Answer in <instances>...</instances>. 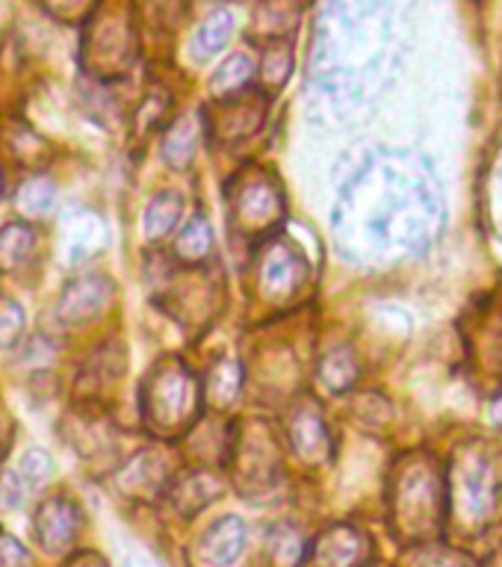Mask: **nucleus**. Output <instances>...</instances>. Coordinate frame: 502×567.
I'll use <instances>...</instances> for the list:
<instances>
[{"instance_id": "4c0bfd02", "label": "nucleus", "mask_w": 502, "mask_h": 567, "mask_svg": "<svg viewBox=\"0 0 502 567\" xmlns=\"http://www.w3.org/2000/svg\"><path fill=\"white\" fill-rule=\"evenodd\" d=\"M42 3L62 21H78V18H83L89 9L95 7V0H42Z\"/></svg>"}, {"instance_id": "a878e982", "label": "nucleus", "mask_w": 502, "mask_h": 567, "mask_svg": "<svg viewBox=\"0 0 502 567\" xmlns=\"http://www.w3.org/2000/svg\"><path fill=\"white\" fill-rule=\"evenodd\" d=\"M166 464L157 455H151V452H142L136 458L127 464V467L119 473V487H124L127 494H154L160 485H166Z\"/></svg>"}, {"instance_id": "7ed1b4c3", "label": "nucleus", "mask_w": 502, "mask_h": 567, "mask_svg": "<svg viewBox=\"0 0 502 567\" xmlns=\"http://www.w3.org/2000/svg\"><path fill=\"white\" fill-rule=\"evenodd\" d=\"M142 420L157 437L189 432L202 411V390L193 370L177 358H163L142 381Z\"/></svg>"}, {"instance_id": "4468645a", "label": "nucleus", "mask_w": 502, "mask_h": 567, "mask_svg": "<svg viewBox=\"0 0 502 567\" xmlns=\"http://www.w3.org/2000/svg\"><path fill=\"white\" fill-rule=\"evenodd\" d=\"M124 372V349L119 340H106L89 354L83 367L78 372V393L83 396V402H92V399L106 388L119 381V375Z\"/></svg>"}, {"instance_id": "4be33fe9", "label": "nucleus", "mask_w": 502, "mask_h": 567, "mask_svg": "<svg viewBox=\"0 0 502 567\" xmlns=\"http://www.w3.org/2000/svg\"><path fill=\"white\" fill-rule=\"evenodd\" d=\"M230 35H234V12H230V9H216V12L195 30L193 44H189L193 60L207 62L211 56H216V53L230 42Z\"/></svg>"}, {"instance_id": "a211bd4d", "label": "nucleus", "mask_w": 502, "mask_h": 567, "mask_svg": "<svg viewBox=\"0 0 502 567\" xmlns=\"http://www.w3.org/2000/svg\"><path fill=\"white\" fill-rule=\"evenodd\" d=\"M246 523L239 520V517H222L219 523H213L207 535L202 540V549L207 561L213 565H234L239 558V553L246 549Z\"/></svg>"}, {"instance_id": "7c9ffc66", "label": "nucleus", "mask_w": 502, "mask_h": 567, "mask_svg": "<svg viewBox=\"0 0 502 567\" xmlns=\"http://www.w3.org/2000/svg\"><path fill=\"white\" fill-rule=\"evenodd\" d=\"M290 65H293L290 44L273 42L264 51L260 65H257V78L264 80V86L269 89V92H278V89L287 83V78H290Z\"/></svg>"}, {"instance_id": "9b49d317", "label": "nucleus", "mask_w": 502, "mask_h": 567, "mask_svg": "<svg viewBox=\"0 0 502 567\" xmlns=\"http://www.w3.org/2000/svg\"><path fill=\"white\" fill-rule=\"evenodd\" d=\"M35 540L42 544L44 553L62 556L74 547L80 532V508L78 503L65 494L44 496L33 517Z\"/></svg>"}, {"instance_id": "e433bc0d", "label": "nucleus", "mask_w": 502, "mask_h": 567, "mask_svg": "<svg viewBox=\"0 0 502 567\" xmlns=\"http://www.w3.org/2000/svg\"><path fill=\"white\" fill-rule=\"evenodd\" d=\"M30 553L12 535L0 532V567H30Z\"/></svg>"}, {"instance_id": "bb28decb", "label": "nucleus", "mask_w": 502, "mask_h": 567, "mask_svg": "<svg viewBox=\"0 0 502 567\" xmlns=\"http://www.w3.org/2000/svg\"><path fill=\"white\" fill-rule=\"evenodd\" d=\"M219 494V478H213L211 473H186L184 478H177L175 487L168 491L172 503L181 514L202 512L204 505L211 503L213 496Z\"/></svg>"}, {"instance_id": "393cba45", "label": "nucleus", "mask_w": 502, "mask_h": 567, "mask_svg": "<svg viewBox=\"0 0 502 567\" xmlns=\"http://www.w3.org/2000/svg\"><path fill=\"white\" fill-rule=\"evenodd\" d=\"M98 248H104V225L95 219L92 213H83L74 221H69V234H65V264L74 266L95 255Z\"/></svg>"}, {"instance_id": "f3484780", "label": "nucleus", "mask_w": 502, "mask_h": 567, "mask_svg": "<svg viewBox=\"0 0 502 567\" xmlns=\"http://www.w3.org/2000/svg\"><path fill=\"white\" fill-rule=\"evenodd\" d=\"M0 151L7 154L12 163H18L21 168H39L44 166V159H48V145L39 133H33L27 127L24 122H7L0 127Z\"/></svg>"}, {"instance_id": "39448f33", "label": "nucleus", "mask_w": 502, "mask_h": 567, "mask_svg": "<svg viewBox=\"0 0 502 567\" xmlns=\"http://www.w3.org/2000/svg\"><path fill=\"white\" fill-rule=\"evenodd\" d=\"M83 62L89 74L101 80L122 78L136 62V24H133L127 3L101 9L89 21L86 39H83Z\"/></svg>"}, {"instance_id": "ddd939ff", "label": "nucleus", "mask_w": 502, "mask_h": 567, "mask_svg": "<svg viewBox=\"0 0 502 567\" xmlns=\"http://www.w3.org/2000/svg\"><path fill=\"white\" fill-rule=\"evenodd\" d=\"M264 115L266 101L257 97L255 92H243L237 97L219 101V106H216V136L225 145L246 140V136H252L264 124Z\"/></svg>"}, {"instance_id": "2eb2a0df", "label": "nucleus", "mask_w": 502, "mask_h": 567, "mask_svg": "<svg viewBox=\"0 0 502 567\" xmlns=\"http://www.w3.org/2000/svg\"><path fill=\"white\" fill-rule=\"evenodd\" d=\"M113 423H106L104 416L92 411V408H78L65 416V441L86 458H95L101 452H106L113 446Z\"/></svg>"}, {"instance_id": "6e6552de", "label": "nucleus", "mask_w": 502, "mask_h": 567, "mask_svg": "<svg viewBox=\"0 0 502 567\" xmlns=\"http://www.w3.org/2000/svg\"><path fill=\"white\" fill-rule=\"evenodd\" d=\"M452 503L459 508L464 520L477 523L485 520L488 514L496 508V496H500V478H496L494 461L488 458L485 452L468 450L459 458L455 476H452Z\"/></svg>"}, {"instance_id": "20e7f679", "label": "nucleus", "mask_w": 502, "mask_h": 567, "mask_svg": "<svg viewBox=\"0 0 502 567\" xmlns=\"http://www.w3.org/2000/svg\"><path fill=\"white\" fill-rule=\"evenodd\" d=\"M443 476L434 461L411 458L399 470L393 491V517L406 538H426L441 526L443 517Z\"/></svg>"}, {"instance_id": "a19ab883", "label": "nucleus", "mask_w": 502, "mask_h": 567, "mask_svg": "<svg viewBox=\"0 0 502 567\" xmlns=\"http://www.w3.org/2000/svg\"><path fill=\"white\" fill-rule=\"evenodd\" d=\"M3 189H7V186H3V172H0V198H3Z\"/></svg>"}, {"instance_id": "0eeeda50", "label": "nucleus", "mask_w": 502, "mask_h": 567, "mask_svg": "<svg viewBox=\"0 0 502 567\" xmlns=\"http://www.w3.org/2000/svg\"><path fill=\"white\" fill-rule=\"evenodd\" d=\"M310 281V266L293 239L287 237H269L264 243V251L257 257L255 284L260 299L284 308L305 292Z\"/></svg>"}, {"instance_id": "c756f323", "label": "nucleus", "mask_w": 502, "mask_h": 567, "mask_svg": "<svg viewBox=\"0 0 502 567\" xmlns=\"http://www.w3.org/2000/svg\"><path fill=\"white\" fill-rule=\"evenodd\" d=\"M355 379H358V361H355V352L349 346H337L319 363V381L331 393L349 390L355 384Z\"/></svg>"}, {"instance_id": "dca6fc26", "label": "nucleus", "mask_w": 502, "mask_h": 567, "mask_svg": "<svg viewBox=\"0 0 502 567\" xmlns=\"http://www.w3.org/2000/svg\"><path fill=\"white\" fill-rule=\"evenodd\" d=\"M367 556V538L355 526H335L317 540L314 558L319 567H355Z\"/></svg>"}, {"instance_id": "1a4fd4ad", "label": "nucleus", "mask_w": 502, "mask_h": 567, "mask_svg": "<svg viewBox=\"0 0 502 567\" xmlns=\"http://www.w3.org/2000/svg\"><path fill=\"white\" fill-rule=\"evenodd\" d=\"M115 296L113 278L101 272H86L71 278L57 296V319L65 328H78L95 322Z\"/></svg>"}, {"instance_id": "c9c22d12", "label": "nucleus", "mask_w": 502, "mask_h": 567, "mask_svg": "<svg viewBox=\"0 0 502 567\" xmlns=\"http://www.w3.org/2000/svg\"><path fill=\"white\" fill-rule=\"evenodd\" d=\"M166 110H168V101L163 97V92H151V97H145V104H142L140 118H136V127H140V133L154 131V127L160 124V118L166 115Z\"/></svg>"}, {"instance_id": "f704fd0d", "label": "nucleus", "mask_w": 502, "mask_h": 567, "mask_svg": "<svg viewBox=\"0 0 502 567\" xmlns=\"http://www.w3.org/2000/svg\"><path fill=\"white\" fill-rule=\"evenodd\" d=\"M488 219L494 221L496 234H502V159L491 168V177H488Z\"/></svg>"}, {"instance_id": "72a5a7b5", "label": "nucleus", "mask_w": 502, "mask_h": 567, "mask_svg": "<svg viewBox=\"0 0 502 567\" xmlns=\"http://www.w3.org/2000/svg\"><path fill=\"white\" fill-rule=\"evenodd\" d=\"M18 476H21L27 491L42 487L44 482H48V476H51V458H48V452L44 450L27 452L24 458H21V464H18Z\"/></svg>"}, {"instance_id": "6ab92c4d", "label": "nucleus", "mask_w": 502, "mask_h": 567, "mask_svg": "<svg viewBox=\"0 0 502 567\" xmlns=\"http://www.w3.org/2000/svg\"><path fill=\"white\" fill-rule=\"evenodd\" d=\"M12 207L21 216V221H30V225L48 219L57 207V184L42 172H35L27 181H21V186L12 195Z\"/></svg>"}, {"instance_id": "473e14b6", "label": "nucleus", "mask_w": 502, "mask_h": 567, "mask_svg": "<svg viewBox=\"0 0 502 567\" xmlns=\"http://www.w3.org/2000/svg\"><path fill=\"white\" fill-rule=\"evenodd\" d=\"M269 549H273L275 561L281 567H299L308 556V547H305V540L293 526H281V529L273 532V538H269Z\"/></svg>"}, {"instance_id": "9d476101", "label": "nucleus", "mask_w": 502, "mask_h": 567, "mask_svg": "<svg viewBox=\"0 0 502 567\" xmlns=\"http://www.w3.org/2000/svg\"><path fill=\"white\" fill-rule=\"evenodd\" d=\"M234 452H237V478L243 491L260 494V491H269L278 482L281 455H278V443L269 434V429H260L255 423V429L243 432Z\"/></svg>"}, {"instance_id": "5701e85b", "label": "nucleus", "mask_w": 502, "mask_h": 567, "mask_svg": "<svg viewBox=\"0 0 502 567\" xmlns=\"http://www.w3.org/2000/svg\"><path fill=\"white\" fill-rule=\"evenodd\" d=\"M35 230L30 221H9L0 228V272H16L30 260Z\"/></svg>"}, {"instance_id": "c85d7f7f", "label": "nucleus", "mask_w": 502, "mask_h": 567, "mask_svg": "<svg viewBox=\"0 0 502 567\" xmlns=\"http://www.w3.org/2000/svg\"><path fill=\"white\" fill-rule=\"evenodd\" d=\"M243 390V370L234 358H219L207 375V399L216 408H230Z\"/></svg>"}, {"instance_id": "f257e3e1", "label": "nucleus", "mask_w": 502, "mask_h": 567, "mask_svg": "<svg viewBox=\"0 0 502 567\" xmlns=\"http://www.w3.org/2000/svg\"><path fill=\"white\" fill-rule=\"evenodd\" d=\"M443 225V202L426 159L379 151L337 198L331 228L355 264H402L432 246Z\"/></svg>"}, {"instance_id": "412c9836", "label": "nucleus", "mask_w": 502, "mask_h": 567, "mask_svg": "<svg viewBox=\"0 0 502 567\" xmlns=\"http://www.w3.org/2000/svg\"><path fill=\"white\" fill-rule=\"evenodd\" d=\"M181 213H184V198L181 195L172 193V189L154 195L148 207H145V216H142V234H145V239L160 243L163 237H168L177 228Z\"/></svg>"}, {"instance_id": "423d86ee", "label": "nucleus", "mask_w": 502, "mask_h": 567, "mask_svg": "<svg viewBox=\"0 0 502 567\" xmlns=\"http://www.w3.org/2000/svg\"><path fill=\"white\" fill-rule=\"evenodd\" d=\"M284 219L281 186L264 168H248L228 193L230 230L243 239H269Z\"/></svg>"}, {"instance_id": "cd10ccee", "label": "nucleus", "mask_w": 502, "mask_h": 567, "mask_svg": "<svg viewBox=\"0 0 502 567\" xmlns=\"http://www.w3.org/2000/svg\"><path fill=\"white\" fill-rule=\"evenodd\" d=\"M257 74L255 62L246 53H234L230 60H225L219 65V71L213 74L211 89L216 101H228V97H237L243 92H248V83Z\"/></svg>"}, {"instance_id": "58836bf2", "label": "nucleus", "mask_w": 502, "mask_h": 567, "mask_svg": "<svg viewBox=\"0 0 502 567\" xmlns=\"http://www.w3.org/2000/svg\"><path fill=\"white\" fill-rule=\"evenodd\" d=\"M12 437H16V423H12V416L0 408V458L7 455Z\"/></svg>"}, {"instance_id": "f8f14e48", "label": "nucleus", "mask_w": 502, "mask_h": 567, "mask_svg": "<svg viewBox=\"0 0 502 567\" xmlns=\"http://www.w3.org/2000/svg\"><path fill=\"white\" fill-rule=\"evenodd\" d=\"M287 437L296 455L305 461H322L331 452V434L326 429L322 411L314 405V399H299L287 416Z\"/></svg>"}, {"instance_id": "ea45409f", "label": "nucleus", "mask_w": 502, "mask_h": 567, "mask_svg": "<svg viewBox=\"0 0 502 567\" xmlns=\"http://www.w3.org/2000/svg\"><path fill=\"white\" fill-rule=\"evenodd\" d=\"M69 567H106V565H104V558H98V556H92V553H86V556L74 558Z\"/></svg>"}, {"instance_id": "f03ea898", "label": "nucleus", "mask_w": 502, "mask_h": 567, "mask_svg": "<svg viewBox=\"0 0 502 567\" xmlns=\"http://www.w3.org/2000/svg\"><path fill=\"white\" fill-rule=\"evenodd\" d=\"M402 0H326L314 42V83L337 104H361L397 60Z\"/></svg>"}, {"instance_id": "aec40b11", "label": "nucleus", "mask_w": 502, "mask_h": 567, "mask_svg": "<svg viewBox=\"0 0 502 567\" xmlns=\"http://www.w3.org/2000/svg\"><path fill=\"white\" fill-rule=\"evenodd\" d=\"M198 140H202V122L195 115L177 118L166 131V140H163V159L172 168H189V163L195 159V151H198Z\"/></svg>"}, {"instance_id": "b1692460", "label": "nucleus", "mask_w": 502, "mask_h": 567, "mask_svg": "<svg viewBox=\"0 0 502 567\" xmlns=\"http://www.w3.org/2000/svg\"><path fill=\"white\" fill-rule=\"evenodd\" d=\"M213 255V230L207 216H193V219L186 221L184 230L177 234L175 239V257L177 264L184 266H202L207 257Z\"/></svg>"}, {"instance_id": "2f4dec72", "label": "nucleus", "mask_w": 502, "mask_h": 567, "mask_svg": "<svg viewBox=\"0 0 502 567\" xmlns=\"http://www.w3.org/2000/svg\"><path fill=\"white\" fill-rule=\"evenodd\" d=\"M24 308H21L12 296L0 292V352L16 349V346L21 343V337H24Z\"/></svg>"}]
</instances>
